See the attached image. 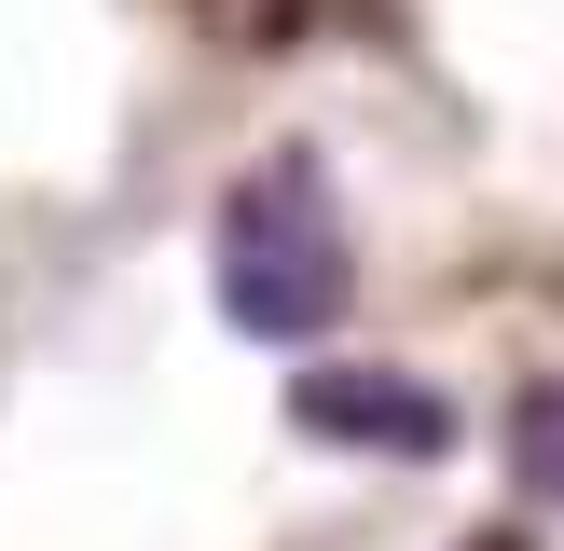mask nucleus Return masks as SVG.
<instances>
[{"mask_svg": "<svg viewBox=\"0 0 564 551\" xmlns=\"http://www.w3.org/2000/svg\"><path fill=\"white\" fill-rule=\"evenodd\" d=\"M290 428L345 441V455H441L455 413H441V386L386 372V358H317V372H290Z\"/></svg>", "mask_w": 564, "mask_h": 551, "instance_id": "obj_2", "label": "nucleus"}, {"mask_svg": "<svg viewBox=\"0 0 564 551\" xmlns=\"http://www.w3.org/2000/svg\"><path fill=\"white\" fill-rule=\"evenodd\" d=\"M496 441H510V483L564 510V372H538V386H523V400H510V428H496Z\"/></svg>", "mask_w": 564, "mask_h": 551, "instance_id": "obj_3", "label": "nucleus"}, {"mask_svg": "<svg viewBox=\"0 0 564 551\" xmlns=\"http://www.w3.org/2000/svg\"><path fill=\"white\" fill-rule=\"evenodd\" d=\"M220 317L248 345H317L330 317L358 303V235H345V193H330L317 152H262L235 193H220Z\"/></svg>", "mask_w": 564, "mask_h": 551, "instance_id": "obj_1", "label": "nucleus"}, {"mask_svg": "<svg viewBox=\"0 0 564 551\" xmlns=\"http://www.w3.org/2000/svg\"><path fill=\"white\" fill-rule=\"evenodd\" d=\"M482 551H510V538H482Z\"/></svg>", "mask_w": 564, "mask_h": 551, "instance_id": "obj_4", "label": "nucleus"}]
</instances>
